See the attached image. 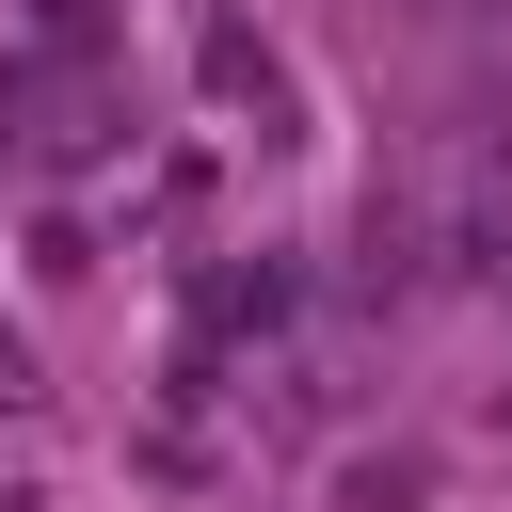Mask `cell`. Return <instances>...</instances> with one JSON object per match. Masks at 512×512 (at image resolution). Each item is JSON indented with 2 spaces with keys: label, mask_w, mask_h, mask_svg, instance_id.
I'll return each instance as SVG.
<instances>
[{
  "label": "cell",
  "mask_w": 512,
  "mask_h": 512,
  "mask_svg": "<svg viewBox=\"0 0 512 512\" xmlns=\"http://www.w3.org/2000/svg\"><path fill=\"white\" fill-rule=\"evenodd\" d=\"M0 416H32V352L16 336H0Z\"/></svg>",
  "instance_id": "cell-1"
}]
</instances>
